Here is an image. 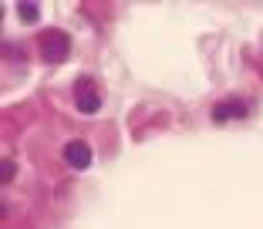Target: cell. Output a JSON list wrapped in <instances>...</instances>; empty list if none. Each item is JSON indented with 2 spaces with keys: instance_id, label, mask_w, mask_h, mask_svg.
I'll list each match as a JSON object with an SVG mask.
<instances>
[{
  "instance_id": "obj_1",
  "label": "cell",
  "mask_w": 263,
  "mask_h": 229,
  "mask_svg": "<svg viewBox=\"0 0 263 229\" xmlns=\"http://www.w3.org/2000/svg\"><path fill=\"white\" fill-rule=\"evenodd\" d=\"M74 105L85 115H95L101 108V94H98V88H95L91 78H78L74 81Z\"/></svg>"
},
{
  "instance_id": "obj_2",
  "label": "cell",
  "mask_w": 263,
  "mask_h": 229,
  "mask_svg": "<svg viewBox=\"0 0 263 229\" xmlns=\"http://www.w3.org/2000/svg\"><path fill=\"white\" fill-rule=\"evenodd\" d=\"M41 54H44L47 64H58L68 58V37H64L61 31H47L41 34Z\"/></svg>"
},
{
  "instance_id": "obj_3",
  "label": "cell",
  "mask_w": 263,
  "mask_h": 229,
  "mask_svg": "<svg viewBox=\"0 0 263 229\" xmlns=\"http://www.w3.org/2000/svg\"><path fill=\"white\" fill-rule=\"evenodd\" d=\"M64 162H68L71 168H78V172H81V168H88L95 162V152H91V145H88V142L74 138V142H68V145H64Z\"/></svg>"
},
{
  "instance_id": "obj_4",
  "label": "cell",
  "mask_w": 263,
  "mask_h": 229,
  "mask_svg": "<svg viewBox=\"0 0 263 229\" xmlns=\"http://www.w3.org/2000/svg\"><path fill=\"white\" fill-rule=\"evenodd\" d=\"M250 115V105L240 98H230V101H219L213 108V122H230V118H247Z\"/></svg>"
},
{
  "instance_id": "obj_5",
  "label": "cell",
  "mask_w": 263,
  "mask_h": 229,
  "mask_svg": "<svg viewBox=\"0 0 263 229\" xmlns=\"http://www.w3.org/2000/svg\"><path fill=\"white\" fill-rule=\"evenodd\" d=\"M17 17H21L24 24H34L37 21V7H34V4H17Z\"/></svg>"
}]
</instances>
